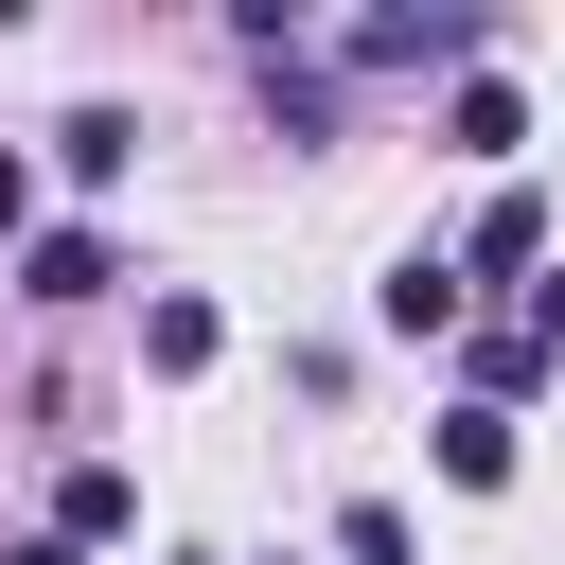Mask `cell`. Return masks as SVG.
Wrapping results in <instances>:
<instances>
[{"label":"cell","instance_id":"6da1fadb","mask_svg":"<svg viewBox=\"0 0 565 565\" xmlns=\"http://www.w3.org/2000/svg\"><path fill=\"white\" fill-rule=\"evenodd\" d=\"M494 18L477 0H388V18H353V71H459Z\"/></svg>","mask_w":565,"mask_h":565},{"label":"cell","instance_id":"7a4b0ae2","mask_svg":"<svg viewBox=\"0 0 565 565\" xmlns=\"http://www.w3.org/2000/svg\"><path fill=\"white\" fill-rule=\"evenodd\" d=\"M18 282H35V300H106V282H124V247H106V230H35V247H18Z\"/></svg>","mask_w":565,"mask_h":565},{"label":"cell","instance_id":"3957f363","mask_svg":"<svg viewBox=\"0 0 565 565\" xmlns=\"http://www.w3.org/2000/svg\"><path fill=\"white\" fill-rule=\"evenodd\" d=\"M371 318H388V335H459V265H441V247H406V265L371 282Z\"/></svg>","mask_w":565,"mask_h":565},{"label":"cell","instance_id":"277c9868","mask_svg":"<svg viewBox=\"0 0 565 565\" xmlns=\"http://www.w3.org/2000/svg\"><path fill=\"white\" fill-rule=\"evenodd\" d=\"M212 335H230V318H212L194 282H159V300H141V371H212Z\"/></svg>","mask_w":565,"mask_h":565},{"label":"cell","instance_id":"5b68a950","mask_svg":"<svg viewBox=\"0 0 565 565\" xmlns=\"http://www.w3.org/2000/svg\"><path fill=\"white\" fill-rule=\"evenodd\" d=\"M441 141H459V159H512V141H530V106H512L494 71H459V106H441Z\"/></svg>","mask_w":565,"mask_h":565},{"label":"cell","instance_id":"8992f818","mask_svg":"<svg viewBox=\"0 0 565 565\" xmlns=\"http://www.w3.org/2000/svg\"><path fill=\"white\" fill-rule=\"evenodd\" d=\"M441 477H459V494H512V406H459V424H441Z\"/></svg>","mask_w":565,"mask_h":565},{"label":"cell","instance_id":"52a82bcc","mask_svg":"<svg viewBox=\"0 0 565 565\" xmlns=\"http://www.w3.org/2000/svg\"><path fill=\"white\" fill-rule=\"evenodd\" d=\"M53 159H71V177H88V194H106V177H124V159H141V124H124V106H71V124H53Z\"/></svg>","mask_w":565,"mask_h":565},{"label":"cell","instance_id":"ba28073f","mask_svg":"<svg viewBox=\"0 0 565 565\" xmlns=\"http://www.w3.org/2000/svg\"><path fill=\"white\" fill-rule=\"evenodd\" d=\"M477 265H547V194H530V177H494V212H477Z\"/></svg>","mask_w":565,"mask_h":565},{"label":"cell","instance_id":"9c48e42d","mask_svg":"<svg viewBox=\"0 0 565 565\" xmlns=\"http://www.w3.org/2000/svg\"><path fill=\"white\" fill-rule=\"evenodd\" d=\"M53 512H71V547H106V530H124L141 494H124V459H71V494H53Z\"/></svg>","mask_w":565,"mask_h":565},{"label":"cell","instance_id":"30bf717a","mask_svg":"<svg viewBox=\"0 0 565 565\" xmlns=\"http://www.w3.org/2000/svg\"><path fill=\"white\" fill-rule=\"evenodd\" d=\"M335 547H353V565H406V512H388V494H353V512H335Z\"/></svg>","mask_w":565,"mask_h":565},{"label":"cell","instance_id":"8fae6325","mask_svg":"<svg viewBox=\"0 0 565 565\" xmlns=\"http://www.w3.org/2000/svg\"><path fill=\"white\" fill-rule=\"evenodd\" d=\"M512 335H530V353H565V265L530 282V318H512Z\"/></svg>","mask_w":565,"mask_h":565},{"label":"cell","instance_id":"7c38bea8","mask_svg":"<svg viewBox=\"0 0 565 565\" xmlns=\"http://www.w3.org/2000/svg\"><path fill=\"white\" fill-rule=\"evenodd\" d=\"M18 212H35V177H18V141H0V230H18Z\"/></svg>","mask_w":565,"mask_h":565},{"label":"cell","instance_id":"4fadbf2b","mask_svg":"<svg viewBox=\"0 0 565 565\" xmlns=\"http://www.w3.org/2000/svg\"><path fill=\"white\" fill-rule=\"evenodd\" d=\"M0 565H88V547H71V530H35V547H0Z\"/></svg>","mask_w":565,"mask_h":565}]
</instances>
